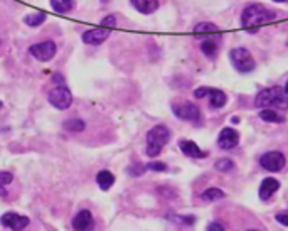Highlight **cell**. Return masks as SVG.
Masks as SVG:
<instances>
[{
  "instance_id": "21",
  "label": "cell",
  "mask_w": 288,
  "mask_h": 231,
  "mask_svg": "<svg viewBox=\"0 0 288 231\" xmlns=\"http://www.w3.org/2000/svg\"><path fill=\"white\" fill-rule=\"evenodd\" d=\"M46 19L47 16L44 12H36V14H27V16L24 17V22H26L29 27H39L46 22Z\"/></svg>"
},
{
  "instance_id": "22",
  "label": "cell",
  "mask_w": 288,
  "mask_h": 231,
  "mask_svg": "<svg viewBox=\"0 0 288 231\" xmlns=\"http://www.w3.org/2000/svg\"><path fill=\"white\" fill-rule=\"evenodd\" d=\"M51 7H52V11H56L59 14H66V12L73 11L74 2L73 0H51Z\"/></svg>"
},
{
  "instance_id": "24",
  "label": "cell",
  "mask_w": 288,
  "mask_h": 231,
  "mask_svg": "<svg viewBox=\"0 0 288 231\" xmlns=\"http://www.w3.org/2000/svg\"><path fill=\"white\" fill-rule=\"evenodd\" d=\"M68 132H73V133H79L84 130V122L81 118H69L66 120L64 125H62Z\"/></svg>"
},
{
  "instance_id": "7",
  "label": "cell",
  "mask_w": 288,
  "mask_h": 231,
  "mask_svg": "<svg viewBox=\"0 0 288 231\" xmlns=\"http://www.w3.org/2000/svg\"><path fill=\"white\" fill-rule=\"evenodd\" d=\"M29 52L31 56L34 57L37 61H51L52 57L56 56V44L52 41H44V42H39V44H34L29 47Z\"/></svg>"
},
{
  "instance_id": "8",
  "label": "cell",
  "mask_w": 288,
  "mask_h": 231,
  "mask_svg": "<svg viewBox=\"0 0 288 231\" xmlns=\"http://www.w3.org/2000/svg\"><path fill=\"white\" fill-rule=\"evenodd\" d=\"M260 164H261L263 169H266V171H270V172H278V171H281L283 167H285L286 159H285V156H283L281 152L273 150V152L263 153L261 159H260Z\"/></svg>"
},
{
  "instance_id": "6",
  "label": "cell",
  "mask_w": 288,
  "mask_h": 231,
  "mask_svg": "<svg viewBox=\"0 0 288 231\" xmlns=\"http://www.w3.org/2000/svg\"><path fill=\"white\" fill-rule=\"evenodd\" d=\"M47 100L57 110H68L71 103H73V95H71V91L66 86H56V88L49 91Z\"/></svg>"
},
{
  "instance_id": "23",
  "label": "cell",
  "mask_w": 288,
  "mask_h": 231,
  "mask_svg": "<svg viewBox=\"0 0 288 231\" xmlns=\"http://www.w3.org/2000/svg\"><path fill=\"white\" fill-rule=\"evenodd\" d=\"M226 196L223 191L218 189V187H209V189H206L203 194H201V199L203 201H208V203H213V201H219L223 199V197Z\"/></svg>"
},
{
  "instance_id": "27",
  "label": "cell",
  "mask_w": 288,
  "mask_h": 231,
  "mask_svg": "<svg viewBox=\"0 0 288 231\" xmlns=\"http://www.w3.org/2000/svg\"><path fill=\"white\" fill-rule=\"evenodd\" d=\"M216 171H221V172H229L234 169V162L231 159H219V161H216L214 164Z\"/></svg>"
},
{
  "instance_id": "5",
  "label": "cell",
  "mask_w": 288,
  "mask_h": 231,
  "mask_svg": "<svg viewBox=\"0 0 288 231\" xmlns=\"http://www.w3.org/2000/svg\"><path fill=\"white\" fill-rule=\"evenodd\" d=\"M172 112L177 118L185 120V122L199 123L201 122V110L198 105L190 102H180V103H172Z\"/></svg>"
},
{
  "instance_id": "37",
  "label": "cell",
  "mask_w": 288,
  "mask_h": 231,
  "mask_svg": "<svg viewBox=\"0 0 288 231\" xmlns=\"http://www.w3.org/2000/svg\"><path fill=\"white\" fill-rule=\"evenodd\" d=\"M100 2H102V4H108L110 0H100Z\"/></svg>"
},
{
  "instance_id": "10",
  "label": "cell",
  "mask_w": 288,
  "mask_h": 231,
  "mask_svg": "<svg viewBox=\"0 0 288 231\" xmlns=\"http://www.w3.org/2000/svg\"><path fill=\"white\" fill-rule=\"evenodd\" d=\"M0 223L9 229L21 231V229H26V226L29 224V218L27 216L17 214V213H6V214H2V218H0Z\"/></svg>"
},
{
  "instance_id": "17",
  "label": "cell",
  "mask_w": 288,
  "mask_h": 231,
  "mask_svg": "<svg viewBox=\"0 0 288 231\" xmlns=\"http://www.w3.org/2000/svg\"><path fill=\"white\" fill-rule=\"evenodd\" d=\"M130 2L140 14H153L158 9L157 0H130Z\"/></svg>"
},
{
  "instance_id": "31",
  "label": "cell",
  "mask_w": 288,
  "mask_h": 231,
  "mask_svg": "<svg viewBox=\"0 0 288 231\" xmlns=\"http://www.w3.org/2000/svg\"><path fill=\"white\" fill-rule=\"evenodd\" d=\"M209 95V88H208V86H201V88H198V90H196L194 91V96H196V98H204V96H208Z\"/></svg>"
},
{
  "instance_id": "29",
  "label": "cell",
  "mask_w": 288,
  "mask_h": 231,
  "mask_svg": "<svg viewBox=\"0 0 288 231\" xmlns=\"http://www.w3.org/2000/svg\"><path fill=\"white\" fill-rule=\"evenodd\" d=\"M147 169L155 171V172H164V171H167V166H165L164 162L153 161V162H148V164H147Z\"/></svg>"
},
{
  "instance_id": "2",
  "label": "cell",
  "mask_w": 288,
  "mask_h": 231,
  "mask_svg": "<svg viewBox=\"0 0 288 231\" xmlns=\"http://www.w3.org/2000/svg\"><path fill=\"white\" fill-rule=\"evenodd\" d=\"M254 107L261 108V107H280L286 108L288 107V100L285 96L281 86H271V88L261 90L260 93L254 98Z\"/></svg>"
},
{
  "instance_id": "34",
  "label": "cell",
  "mask_w": 288,
  "mask_h": 231,
  "mask_svg": "<svg viewBox=\"0 0 288 231\" xmlns=\"http://www.w3.org/2000/svg\"><path fill=\"white\" fill-rule=\"evenodd\" d=\"M52 78H54L56 83H62V76H61V74H54Z\"/></svg>"
},
{
  "instance_id": "11",
  "label": "cell",
  "mask_w": 288,
  "mask_h": 231,
  "mask_svg": "<svg viewBox=\"0 0 288 231\" xmlns=\"http://www.w3.org/2000/svg\"><path fill=\"white\" fill-rule=\"evenodd\" d=\"M218 143L221 148H224V150H231L239 143V133L236 132L234 128H223L218 137Z\"/></svg>"
},
{
  "instance_id": "28",
  "label": "cell",
  "mask_w": 288,
  "mask_h": 231,
  "mask_svg": "<svg viewBox=\"0 0 288 231\" xmlns=\"http://www.w3.org/2000/svg\"><path fill=\"white\" fill-rule=\"evenodd\" d=\"M147 171V166H142V164H135V166H132V167H128V174L130 176H143V172Z\"/></svg>"
},
{
  "instance_id": "16",
  "label": "cell",
  "mask_w": 288,
  "mask_h": 231,
  "mask_svg": "<svg viewBox=\"0 0 288 231\" xmlns=\"http://www.w3.org/2000/svg\"><path fill=\"white\" fill-rule=\"evenodd\" d=\"M201 51H203L204 56H208L209 59H214L219 51L218 37H206V39L201 42Z\"/></svg>"
},
{
  "instance_id": "13",
  "label": "cell",
  "mask_w": 288,
  "mask_h": 231,
  "mask_svg": "<svg viewBox=\"0 0 288 231\" xmlns=\"http://www.w3.org/2000/svg\"><path fill=\"white\" fill-rule=\"evenodd\" d=\"M179 148L182 150V153L187 157H190V159H204L208 153L201 150V147L198 145L196 142H192V140H180L179 142Z\"/></svg>"
},
{
  "instance_id": "36",
  "label": "cell",
  "mask_w": 288,
  "mask_h": 231,
  "mask_svg": "<svg viewBox=\"0 0 288 231\" xmlns=\"http://www.w3.org/2000/svg\"><path fill=\"white\" fill-rule=\"evenodd\" d=\"M275 2H278V4H285V2H288V0H275Z\"/></svg>"
},
{
  "instance_id": "9",
  "label": "cell",
  "mask_w": 288,
  "mask_h": 231,
  "mask_svg": "<svg viewBox=\"0 0 288 231\" xmlns=\"http://www.w3.org/2000/svg\"><path fill=\"white\" fill-rule=\"evenodd\" d=\"M108 37H110V29L102 27V29H89V31L83 32L81 39H83L84 44H88V46H100V44H103Z\"/></svg>"
},
{
  "instance_id": "39",
  "label": "cell",
  "mask_w": 288,
  "mask_h": 231,
  "mask_svg": "<svg viewBox=\"0 0 288 231\" xmlns=\"http://www.w3.org/2000/svg\"><path fill=\"white\" fill-rule=\"evenodd\" d=\"M286 46H288V41H286Z\"/></svg>"
},
{
  "instance_id": "38",
  "label": "cell",
  "mask_w": 288,
  "mask_h": 231,
  "mask_svg": "<svg viewBox=\"0 0 288 231\" xmlns=\"http://www.w3.org/2000/svg\"><path fill=\"white\" fill-rule=\"evenodd\" d=\"M0 107H2V102H0Z\"/></svg>"
},
{
  "instance_id": "32",
  "label": "cell",
  "mask_w": 288,
  "mask_h": 231,
  "mask_svg": "<svg viewBox=\"0 0 288 231\" xmlns=\"http://www.w3.org/2000/svg\"><path fill=\"white\" fill-rule=\"evenodd\" d=\"M102 26H105V27H115V26H117V19H115L113 16L105 17L103 21H102Z\"/></svg>"
},
{
  "instance_id": "14",
  "label": "cell",
  "mask_w": 288,
  "mask_h": 231,
  "mask_svg": "<svg viewBox=\"0 0 288 231\" xmlns=\"http://www.w3.org/2000/svg\"><path fill=\"white\" fill-rule=\"evenodd\" d=\"M278 189H280V182H278L276 179H273V177H266V179L263 181L261 186H260L261 201H268Z\"/></svg>"
},
{
  "instance_id": "26",
  "label": "cell",
  "mask_w": 288,
  "mask_h": 231,
  "mask_svg": "<svg viewBox=\"0 0 288 231\" xmlns=\"http://www.w3.org/2000/svg\"><path fill=\"white\" fill-rule=\"evenodd\" d=\"M14 176L9 171H0V196L6 194V186H9L12 182Z\"/></svg>"
},
{
  "instance_id": "20",
  "label": "cell",
  "mask_w": 288,
  "mask_h": 231,
  "mask_svg": "<svg viewBox=\"0 0 288 231\" xmlns=\"http://www.w3.org/2000/svg\"><path fill=\"white\" fill-rule=\"evenodd\" d=\"M260 118L263 122H268V123H283L285 122V117L281 113H278L276 110H271V108H265L260 112Z\"/></svg>"
},
{
  "instance_id": "4",
  "label": "cell",
  "mask_w": 288,
  "mask_h": 231,
  "mask_svg": "<svg viewBox=\"0 0 288 231\" xmlns=\"http://www.w3.org/2000/svg\"><path fill=\"white\" fill-rule=\"evenodd\" d=\"M229 59H231L234 69L239 71V73H251V71L256 68V61H254L253 54L244 47H236L229 52Z\"/></svg>"
},
{
  "instance_id": "33",
  "label": "cell",
  "mask_w": 288,
  "mask_h": 231,
  "mask_svg": "<svg viewBox=\"0 0 288 231\" xmlns=\"http://www.w3.org/2000/svg\"><path fill=\"white\" fill-rule=\"evenodd\" d=\"M223 229H224V226L221 223H211L208 226V231H223Z\"/></svg>"
},
{
  "instance_id": "15",
  "label": "cell",
  "mask_w": 288,
  "mask_h": 231,
  "mask_svg": "<svg viewBox=\"0 0 288 231\" xmlns=\"http://www.w3.org/2000/svg\"><path fill=\"white\" fill-rule=\"evenodd\" d=\"M194 34L199 37H221L219 29L214 26L213 22H201L198 26H194Z\"/></svg>"
},
{
  "instance_id": "25",
  "label": "cell",
  "mask_w": 288,
  "mask_h": 231,
  "mask_svg": "<svg viewBox=\"0 0 288 231\" xmlns=\"http://www.w3.org/2000/svg\"><path fill=\"white\" fill-rule=\"evenodd\" d=\"M167 218H169L172 223L185 224V226H189V224H192L196 221V218H192V216H179V214H175V213H169V214H167Z\"/></svg>"
},
{
  "instance_id": "19",
  "label": "cell",
  "mask_w": 288,
  "mask_h": 231,
  "mask_svg": "<svg viewBox=\"0 0 288 231\" xmlns=\"http://www.w3.org/2000/svg\"><path fill=\"white\" fill-rule=\"evenodd\" d=\"M96 182H98V186L102 187L103 191H108L110 187L115 184V176L110 171H100L98 174H96Z\"/></svg>"
},
{
  "instance_id": "3",
  "label": "cell",
  "mask_w": 288,
  "mask_h": 231,
  "mask_svg": "<svg viewBox=\"0 0 288 231\" xmlns=\"http://www.w3.org/2000/svg\"><path fill=\"white\" fill-rule=\"evenodd\" d=\"M169 140H170V132L164 125H157V127L150 128L147 133V156L152 159L160 156L162 148H164V145Z\"/></svg>"
},
{
  "instance_id": "18",
  "label": "cell",
  "mask_w": 288,
  "mask_h": 231,
  "mask_svg": "<svg viewBox=\"0 0 288 231\" xmlns=\"http://www.w3.org/2000/svg\"><path fill=\"white\" fill-rule=\"evenodd\" d=\"M209 98H211V107L213 108H223L228 102V96L224 91L216 90V88H209Z\"/></svg>"
},
{
  "instance_id": "12",
  "label": "cell",
  "mask_w": 288,
  "mask_h": 231,
  "mask_svg": "<svg viewBox=\"0 0 288 231\" xmlns=\"http://www.w3.org/2000/svg\"><path fill=\"white\" fill-rule=\"evenodd\" d=\"M93 228H94V219H93L91 211L83 209L73 218V229L86 231V229H93Z\"/></svg>"
},
{
  "instance_id": "30",
  "label": "cell",
  "mask_w": 288,
  "mask_h": 231,
  "mask_svg": "<svg viewBox=\"0 0 288 231\" xmlns=\"http://www.w3.org/2000/svg\"><path fill=\"white\" fill-rule=\"evenodd\" d=\"M275 218H276V221H278L280 224L288 226V211H280V213H278Z\"/></svg>"
},
{
  "instance_id": "1",
  "label": "cell",
  "mask_w": 288,
  "mask_h": 231,
  "mask_svg": "<svg viewBox=\"0 0 288 231\" xmlns=\"http://www.w3.org/2000/svg\"><path fill=\"white\" fill-rule=\"evenodd\" d=\"M276 16L275 12H271L270 9H266L261 4H251L243 11L241 14V24L244 29L251 32H256L258 27H261L263 24H268L275 21Z\"/></svg>"
},
{
  "instance_id": "35",
  "label": "cell",
  "mask_w": 288,
  "mask_h": 231,
  "mask_svg": "<svg viewBox=\"0 0 288 231\" xmlns=\"http://www.w3.org/2000/svg\"><path fill=\"white\" fill-rule=\"evenodd\" d=\"M283 91H285V96H286V100H288V81H286V85H285V88H283Z\"/></svg>"
}]
</instances>
